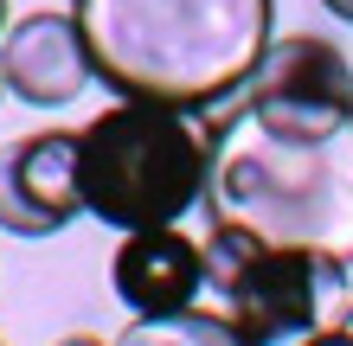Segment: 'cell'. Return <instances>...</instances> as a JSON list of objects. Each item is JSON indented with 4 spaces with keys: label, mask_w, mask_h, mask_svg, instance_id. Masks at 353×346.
Segmentation results:
<instances>
[{
    "label": "cell",
    "mask_w": 353,
    "mask_h": 346,
    "mask_svg": "<svg viewBox=\"0 0 353 346\" xmlns=\"http://www.w3.org/2000/svg\"><path fill=\"white\" fill-rule=\"evenodd\" d=\"M205 141L212 231L353 270V103L238 90L225 116H205Z\"/></svg>",
    "instance_id": "1"
},
{
    "label": "cell",
    "mask_w": 353,
    "mask_h": 346,
    "mask_svg": "<svg viewBox=\"0 0 353 346\" xmlns=\"http://www.w3.org/2000/svg\"><path fill=\"white\" fill-rule=\"evenodd\" d=\"M97 84L135 103L219 109L276 39V0H71Z\"/></svg>",
    "instance_id": "2"
},
{
    "label": "cell",
    "mask_w": 353,
    "mask_h": 346,
    "mask_svg": "<svg viewBox=\"0 0 353 346\" xmlns=\"http://www.w3.org/2000/svg\"><path fill=\"white\" fill-rule=\"evenodd\" d=\"M205 160L212 141L193 109L122 96L77 129V193L110 231H161L199 206Z\"/></svg>",
    "instance_id": "3"
},
{
    "label": "cell",
    "mask_w": 353,
    "mask_h": 346,
    "mask_svg": "<svg viewBox=\"0 0 353 346\" xmlns=\"http://www.w3.org/2000/svg\"><path fill=\"white\" fill-rule=\"evenodd\" d=\"M347 270H327L302 250H263L238 231L205 237V282L225 295V314L251 346H283L321 327V295L341 289Z\"/></svg>",
    "instance_id": "4"
},
{
    "label": "cell",
    "mask_w": 353,
    "mask_h": 346,
    "mask_svg": "<svg viewBox=\"0 0 353 346\" xmlns=\"http://www.w3.org/2000/svg\"><path fill=\"white\" fill-rule=\"evenodd\" d=\"M84 212L77 193V129L19 135L0 148V225L13 237H52Z\"/></svg>",
    "instance_id": "5"
},
{
    "label": "cell",
    "mask_w": 353,
    "mask_h": 346,
    "mask_svg": "<svg viewBox=\"0 0 353 346\" xmlns=\"http://www.w3.org/2000/svg\"><path fill=\"white\" fill-rule=\"evenodd\" d=\"M0 84L7 96L32 109H65L77 103L97 71H90V52H84V32H77L71 13H26L0 32Z\"/></svg>",
    "instance_id": "6"
},
{
    "label": "cell",
    "mask_w": 353,
    "mask_h": 346,
    "mask_svg": "<svg viewBox=\"0 0 353 346\" xmlns=\"http://www.w3.org/2000/svg\"><path fill=\"white\" fill-rule=\"evenodd\" d=\"M110 282H116V295H122V308H129V314L193 308L199 289H205V244L180 237V225L122 231L116 263H110Z\"/></svg>",
    "instance_id": "7"
},
{
    "label": "cell",
    "mask_w": 353,
    "mask_h": 346,
    "mask_svg": "<svg viewBox=\"0 0 353 346\" xmlns=\"http://www.w3.org/2000/svg\"><path fill=\"white\" fill-rule=\"evenodd\" d=\"M257 96H327V103H353V65L334 39L321 32H283L270 39L257 71L244 77Z\"/></svg>",
    "instance_id": "8"
},
{
    "label": "cell",
    "mask_w": 353,
    "mask_h": 346,
    "mask_svg": "<svg viewBox=\"0 0 353 346\" xmlns=\"http://www.w3.org/2000/svg\"><path fill=\"white\" fill-rule=\"evenodd\" d=\"M116 346H251V340L232 327V314H205L193 301V308H174V314H135Z\"/></svg>",
    "instance_id": "9"
},
{
    "label": "cell",
    "mask_w": 353,
    "mask_h": 346,
    "mask_svg": "<svg viewBox=\"0 0 353 346\" xmlns=\"http://www.w3.org/2000/svg\"><path fill=\"white\" fill-rule=\"evenodd\" d=\"M296 346H353V334L341 327V321H327V327H315V334H302Z\"/></svg>",
    "instance_id": "10"
},
{
    "label": "cell",
    "mask_w": 353,
    "mask_h": 346,
    "mask_svg": "<svg viewBox=\"0 0 353 346\" xmlns=\"http://www.w3.org/2000/svg\"><path fill=\"white\" fill-rule=\"evenodd\" d=\"M321 7H327V13H334V19H341V26H353V0H321Z\"/></svg>",
    "instance_id": "11"
},
{
    "label": "cell",
    "mask_w": 353,
    "mask_h": 346,
    "mask_svg": "<svg viewBox=\"0 0 353 346\" xmlns=\"http://www.w3.org/2000/svg\"><path fill=\"white\" fill-rule=\"evenodd\" d=\"M58 346H103L97 334H71V340H58Z\"/></svg>",
    "instance_id": "12"
},
{
    "label": "cell",
    "mask_w": 353,
    "mask_h": 346,
    "mask_svg": "<svg viewBox=\"0 0 353 346\" xmlns=\"http://www.w3.org/2000/svg\"><path fill=\"white\" fill-rule=\"evenodd\" d=\"M13 26V7H7V0H0V32H7Z\"/></svg>",
    "instance_id": "13"
},
{
    "label": "cell",
    "mask_w": 353,
    "mask_h": 346,
    "mask_svg": "<svg viewBox=\"0 0 353 346\" xmlns=\"http://www.w3.org/2000/svg\"><path fill=\"white\" fill-rule=\"evenodd\" d=\"M341 327H347V334H353V301H347V308H341Z\"/></svg>",
    "instance_id": "14"
},
{
    "label": "cell",
    "mask_w": 353,
    "mask_h": 346,
    "mask_svg": "<svg viewBox=\"0 0 353 346\" xmlns=\"http://www.w3.org/2000/svg\"><path fill=\"white\" fill-rule=\"evenodd\" d=\"M0 96H7V84H0Z\"/></svg>",
    "instance_id": "15"
},
{
    "label": "cell",
    "mask_w": 353,
    "mask_h": 346,
    "mask_svg": "<svg viewBox=\"0 0 353 346\" xmlns=\"http://www.w3.org/2000/svg\"><path fill=\"white\" fill-rule=\"evenodd\" d=\"M0 346H7V340H0Z\"/></svg>",
    "instance_id": "16"
}]
</instances>
